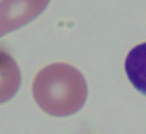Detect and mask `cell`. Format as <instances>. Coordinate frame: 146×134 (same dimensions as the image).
Wrapping results in <instances>:
<instances>
[{
    "mask_svg": "<svg viewBox=\"0 0 146 134\" xmlns=\"http://www.w3.org/2000/svg\"><path fill=\"white\" fill-rule=\"evenodd\" d=\"M87 82L68 63H51L40 69L32 85L36 104L54 117H68L82 108L87 100Z\"/></svg>",
    "mask_w": 146,
    "mask_h": 134,
    "instance_id": "cell-1",
    "label": "cell"
},
{
    "mask_svg": "<svg viewBox=\"0 0 146 134\" xmlns=\"http://www.w3.org/2000/svg\"><path fill=\"white\" fill-rule=\"evenodd\" d=\"M124 71L132 85L146 95V42L130 49L124 61Z\"/></svg>",
    "mask_w": 146,
    "mask_h": 134,
    "instance_id": "cell-4",
    "label": "cell"
},
{
    "mask_svg": "<svg viewBox=\"0 0 146 134\" xmlns=\"http://www.w3.org/2000/svg\"><path fill=\"white\" fill-rule=\"evenodd\" d=\"M49 0H0V38L44 13Z\"/></svg>",
    "mask_w": 146,
    "mask_h": 134,
    "instance_id": "cell-2",
    "label": "cell"
},
{
    "mask_svg": "<svg viewBox=\"0 0 146 134\" xmlns=\"http://www.w3.org/2000/svg\"><path fill=\"white\" fill-rule=\"evenodd\" d=\"M20 69L16 61L0 49V104L12 100L20 88Z\"/></svg>",
    "mask_w": 146,
    "mask_h": 134,
    "instance_id": "cell-3",
    "label": "cell"
}]
</instances>
